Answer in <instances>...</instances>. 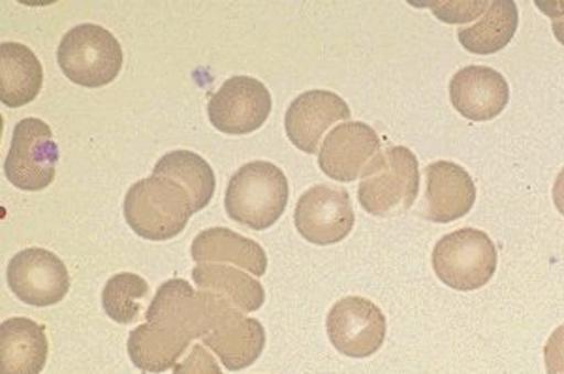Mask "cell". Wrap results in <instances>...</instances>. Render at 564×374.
<instances>
[{
	"instance_id": "2e32d148",
	"label": "cell",
	"mask_w": 564,
	"mask_h": 374,
	"mask_svg": "<svg viewBox=\"0 0 564 374\" xmlns=\"http://www.w3.org/2000/svg\"><path fill=\"white\" fill-rule=\"evenodd\" d=\"M50 344L42 323L31 318H10L0 326V374H40Z\"/></svg>"
},
{
	"instance_id": "4fadbf2b",
	"label": "cell",
	"mask_w": 564,
	"mask_h": 374,
	"mask_svg": "<svg viewBox=\"0 0 564 374\" xmlns=\"http://www.w3.org/2000/svg\"><path fill=\"white\" fill-rule=\"evenodd\" d=\"M380 151V138L375 129L359 121H347L327 134L318 164L329 179L350 183L366 172Z\"/></svg>"
},
{
	"instance_id": "52a82bcc",
	"label": "cell",
	"mask_w": 564,
	"mask_h": 374,
	"mask_svg": "<svg viewBox=\"0 0 564 374\" xmlns=\"http://www.w3.org/2000/svg\"><path fill=\"white\" fill-rule=\"evenodd\" d=\"M58 147L50 124L26 117L15 124L4 161V174L13 187L39 193L52 185L57 172Z\"/></svg>"
},
{
	"instance_id": "83f0119b",
	"label": "cell",
	"mask_w": 564,
	"mask_h": 374,
	"mask_svg": "<svg viewBox=\"0 0 564 374\" xmlns=\"http://www.w3.org/2000/svg\"><path fill=\"white\" fill-rule=\"evenodd\" d=\"M553 204L557 207L558 213L564 215V168L561 169L553 185Z\"/></svg>"
},
{
	"instance_id": "ffe728a7",
	"label": "cell",
	"mask_w": 564,
	"mask_h": 374,
	"mask_svg": "<svg viewBox=\"0 0 564 374\" xmlns=\"http://www.w3.org/2000/svg\"><path fill=\"white\" fill-rule=\"evenodd\" d=\"M520 26V12L513 0H491L488 12L475 25L457 31V40L475 55H494L505 50Z\"/></svg>"
},
{
	"instance_id": "7402d4cb",
	"label": "cell",
	"mask_w": 564,
	"mask_h": 374,
	"mask_svg": "<svg viewBox=\"0 0 564 374\" xmlns=\"http://www.w3.org/2000/svg\"><path fill=\"white\" fill-rule=\"evenodd\" d=\"M153 175L180 183L193 200V213H199L209 206L217 187L212 166L191 151H174L162 156L154 166Z\"/></svg>"
},
{
	"instance_id": "9a60e30c",
	"label": "cell",
	"mask_w": 564,
	"mask_h": 374,
	"mask_svg": "<svg viewBox=\"0 0 564 374\" xmlns=\"http://www.w3.org/2000/svg\"><path fill=\"white\" fill-rule=\"evenodd\" d=\"M350 119L348 103L332 91L303 92L290 103L284 127L290 142L303 153L315 155L321 140L335 123Z\"/></svg>"
},
{
	"instance_id": "3957f363",
	"label": "cell",
	"mask_w": 564,
	"mask_h": 374,
	"mask_svg": "<svg viewBox=\"0 0 564 374\" xmlns=\"http://www.w3.org/2000/svg\"><path fill=\"white\" fill-rule=\"evenodd\" d=\"M420 194V168L411 148L388 147L372 158L359 182L358 200L367 213H406Z\"/></svg>"
},
{
	"instance_id": "603a6c76",
	"label": "cell",
	"mask_w": 564,
	"mask_h": 374,
	"mask_svg": "<svg viewBox=\"0 0 564 374\" xmlns=\"http://www.w3.org/2000/svg\"><path fill=\"white\" fill-rule=\"evenodd\" d=\"M148 296L145 278L134 273H119L104 286L102 307L113 322L134 323L141 317V301Z\"/></svg>"
},
{
	"instance_id": "e0dca14e",
	"label": "cell",
	"mask_w": 564,
	"mask_h": 374,
	"mask_svg": "<svg viewBox=\"0 0 564 374\" xmlns=\"http://www.w3.org/2000/svg\"><path fill=\"white\" fill-rule=\"evenodd\" d=\"M191 254L198 264L230 262L247 270L254 277H262L268 270V256L262 246L228 228H209L206 232L198 233Z\"/></svg>"
},
{
	"instance_id": "cb8c5ba5",
	"label": "cell",
	"mask_w": 564,
	"mask_h": 374,
	"mask_svg": "<svg viewBox=\"0 0 564 374\" xmlns=\"http://www.w3.org/2000/svg\"><path fill=\"white\" fill-rule=\"evenodd\" d=\"M491 0H473V2H430L425 7L435 12L438 20L446 23H467L488 12Z\"/></svg>"
},
{
	"instance_id": "8992f818",
	"label": "cell",
	"mask_w": 564,
	"mask_h": 374,
	"mask_svg": "<svg viewBox=\"0 0 564 374\" xmlns=\"http://www.w3.org/2000/svg\"><path fill=\"white\" fill-rule=\"evenodd\" d=\"M497 246L488 233L463 228L438 239L433 249V270L446 286L459 292L478 290L497 272Z\"/></svg>"
},
{
	"instance_id": "44dd1931",
	"label": "cell",
	"mask_w": 564,
	"mask_h": 374,
	"mask_svg": "<svg viewBox=\"0 0 564 374\" xmlns=\"http://www.w3.org/2000/svg\"><path fill=\"white\" fill-rule=\"evenodd\" d=\"M193 280L199 290L223 297L245 312H254L265 301V292L257 278L228 265L198 264L193 270Z\"/></svg>"
},
{
	"instance_id": "d6986e66",
	"label": "cell",
	"mask_w": 564,
	"mask_h": 374,
	"mask_svg": "<svg viewBox=\"0 0 564 374\" xmlns=\"http://www.w3.org/2000/svg\"><path fill=\"white\" fill-rule=\"evenodd\" d=\"M193 341V337L183 331L145 322L130 331L127 349L135 367L145 373L159 374L174 367Z\"/></svg>"
},
{
	"instance_id": "6da1fadb",
	"label": "cell",
	"mask_w": 564,
	"mask_h": 374,
	"mask_svg": "<svg viewBox=\"0 0 564 374\" xmlns=\"http://www.w3.org/2000/svg\"><path fill=\"white\" fill-rule=\"evenodd\" d=\"M289 179L271 162H249L226 188V213L250 230H268L281 219L289 204Z\"/></svg>"
},
{
	"instance_id": "d4e9b609",
	"label": "cell",
	"mask_w": 564,
	"mask_h": 374,
	"mask_svg": "<svg viewBox=\"0 0 564 374\" xmlns=\"http://www.w3.org/2000/svg\"><path fill=\"white\" fill-rule=\"evenodd\" d=\"M174 374H223V371L206 346L194 344L191 354L175 365Z\"/></svg>"
},
{
	"instance_id": "4316f807",
	"label": "cell",
	"mask_w": 564,
	"mask_h": 374,
	"mask_svg": "<svg viewBox=\"0 0 564 374\" xmlns=\"http://www.w3.org/2000/svg\"><path fill=\"white\" fill-rule=\"evenodd\" d=\"M542 12L552 18L553 34L564 46V0H550V2H536Z\"/></svg>"
},
{
	"instance_id": "30bf717a",
	"label": "cell",
	"mask_w": 564,
	"mask_h": 374,
	"mask_svg": "<svg viewBox=\"0 0 564 374\" xmlns=\"http://www.w3.org/2000/svg\"><path fill=\"white\" fill-rule=\"evenodd\" d=\"M8 286L21 301L33 307H52L70 290L65 262L45 249H25L15 254L7 270Z\"/></svg>"
},
{
	"instance_id": "ba28073f",
	"label": "cell",
	"mask_w": 564,
	"mask_h": 374,
	"mask_svg": "<svg viewBox=\"0 0 564 374\" xmlns=\"http://www.w3.org/2000/svg\"><path fill=\"white\" fill-rule=\"evenodd\" d=\"M271 95L268 87L249 78L234 76L209 100V121L228 136H243L260 129L271 113Z\"/></svg>"
},
{
	"instance_id": "5b68a950",
	"label": "cell",
	"mask_w": 564,
	"mask_h": 374,
	"mask_svg": "<svg viewBox=\"0 0 564 374\" xmlns=\"http://www.w3.org/2000/svg\"><path fill=\"white\" fill-rule=\"evenodd\" d=\"M58 66L72 84L98 89L111 84L122 68V47L104 26H74L58 44Z\"/></svg>"
},
{
	"instance_id": "9c48e42d",
	"label": "cell",
	"mask_w": 564,
	"mask_h": 374,
	"mask_svg": "<svg viewBox=\"0 0 564 374\" xmlns=\"http://www.w3.org/2000/svg\"><path fill=\"white\" fill-rule=\"evenodd\" d=\"M326 328L335 349L354 360L369 358L384 344V312L366 297L340 299L329 310Z\"/></svg>"
},
{
	"instance_id": "484cf974",
	"label": "cell",
	"mask_w": 564,
	"mask_h": 374,
	"mask_svg": "<svg viewBox=\"0 0 564 374\" xmlns=\"http://www.w3.org/2000/svg\"><path fill=\"white\" fill-rule=\"evenodd\" d=\"M544 360L547 374H564V323L545 342Z\"/></svg>"
},
{
	"instance_id": "5bb4252c",
	"label": "cell",
	"mask_w": 564,
	"mask_h": 374,
	"mask_svg": "<svg viewBox=\"0 0 564 374\" xmlns=\"http://www.w3.org/2000/svg\"><path fill=\"white\" fill-rule=\"evenodd\" d=\"M449 102L473 123L499 117L510 102V87L500 72L489 66H467L449 81Z\"/></svg>"
},
{
	"instance_id": "8fae6325",
	"label": "cell",
	"mask_w": 564,
	"mask_h": 374,
	"mask_svg": "<svg viewBox=\"0 0 564 374\" xmlns=\"http://www.w3.org/2000/svg\"><path fill=\"white\" fill-rule=\"evenodd\" d=\"M354 220L352 204L345 188L316 185L302 194L295 206V228L315 245L339 243L352 232Z\"/></svg>"
},
{
	"instance_id": "ac0fdd59",
	"label": "cell",
	"mask_w": 564,
	"mask_h": 374,
	"mask_svg": "<svg viewBox=\"0 0 564 374\" xmlns=\"http://www.w3.org/2000/svg\"><path fill=\"white\" fill-rule=\"evenodd\" d=\"M44 68L29 47L18 42L0 44V100L8 108H21L39 97Z\"/></svg>"
},
{
	"instance_id": "277c9868",
	"label": "cell",
	"mask_w": 564,
	"mask_h": 374,
	"mask_svg": "<svg viewBox=\"0 0 564 374\" xmlns=\"http://www.w3.org/2000/svg\"><path fill=\"white\" fill-rule=\"evenodd\" d=\"M204 292V290H202ZM206 318L199 339L218 355L226 369L243 371L257 362L265 346V329L257 318L245 317L243 310L223 297L204 292Z\"/></svg>"
},
{
	"instance_id": "7c38bea8",
	"label": "cell",
	"mask_w": 564,
	"mask_h": 374,
	"mask_svg": "<svg viewBox=\"0 0 564 374\" xmlns=\"http://www.w3.org/2000/svg\"><path fill=\"white\" fill-rule=\"evenodd\" d=\"M425 194L420 215L435 224H448L470 213L475 207L476 185L467 169L456 162L438 161L423 169Z\"/></svg>"
},
{
	"instance_id": "7a4b0ae2",
	"label": "cell",
	"mask_w": 564,
	"mask_h": 374,
	"mask_svg": "<svg viewBox=\"0 0 564 374\" xmlns=\"http://www.w3.org/2000/svg\"><path fill=\"white\" fill-rule=\"evenodd\" d=\"M193 215V200L185 188L156 175L132 185L124 198V219L140 238L149 241L174 239Z\"/></svg>"
}]
</instances>
